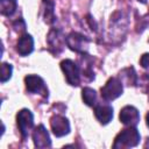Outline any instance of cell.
I'll list each match as a JSON object with an SVG mask.
<instances>
[{
    "instance_id": "1",
    "label": "cell",
    "mask_w": 149,
    "mask_h": 149,
    "mask_svg": "<svg viewBox=\"0 0 149 149\" xmlns=\"http://www.w3.org/2000/svg\"><path fill=\"white\" fill-rule=\"evenodd\" d=\"M141 140V135L139 133V130L135 127H130L126 128L123 130H121L113 143L114 148H130V147H136L140 143Z\"/></svg>"
},
{
    "instance_id": "2",
    "label": "cell",
    "mask_w": 149,
    "mask_h": 149,
    "mask_svg": "<svg viewBox=\"0 0 149 149\" xmlns=\"http://www.w3.org/2000/svg\"><path fill=\"white\" fill-rule=\"evenodd\" d=\"M123 92L122 81L116 77H111L101 87V97L106 101H112L119 98Z\"/></svg>"
},
{
    "instance_id": "3",
    "label": "cell",
    "mask_w": 149,
    "mask_h": 149,
    "mask_svg": "<svg viewBox=\"0 0 149 149\" xmlns=\"http://www.w3.org/2000/svg\"><path fill=\"white\" fill-rule=\"evenodd\" d=\"M61 69L64 72L66 81L72 86H78L80 83V68L72 59H64L61 62Z\"/></svg>"
},
{
    "instance_id": "4",
    "label": "cell",
    "mask_w": 149,
    "mask_h": 149,
    "mask_svg": "<svg viewBox=\"0 0 149 149\" xmlns=\"http://www.w3.org/2000/svg\"><path fill=\"white\" fill-rule=\"evenodd\" d=\"M66 45L79 54H85L88 49V44H90V38H87L86 36H84L80 33H76L72 31L66 36Z\"/></svg>"
},
{
    "instance_id": "5",
    "label": "cell",
    "mask_w": 149,
    "mask_h": 149,
    "mask_svg": "<svg viewBox=\"0 0 149 149\" xmlns=\"http://www.w3.org/2000/svg\"><path fill=\"white\" fill-rule=\"evenodd\" d=\"M16 123H17V127H19V130L21 133L22 139H26L29 134V130L34 126V115H33V113L27 108L21 109L16 114Z\"/></svg>"
},
{
    "instance_id": "6",
    "label": "cell",
    "mask_w": 149,
    "mask_h": 149,
    "mask_svg": "<svg viewBox=\"0 0 149 149\" xmlns=\"http://www.w3.org/2000/svg\"><path fill=\"white\" fill-rule=\"evenodd\" d=\"M24 84L28 92L34 94H41L43 97H48V88L44 84V80L36 74H28L24 77Z\"/></svg>"
},
{
    "instance_id": "7",
    "label": "cell",
    "mask_w": 149,
    "mask_h": 149,
    "mask_svg": "<svg viewBox=\"0 0 149 149\" xmlns=\"http://www.w3.org/2000/svg\"><path fill=\"white\" fill-rule=\"evenodd\" d=\"M65 40H66V37L63 36L61 30H58V29L50 30L48 34V38H47L50 51L55 55L59 54L64 48V43H66Z\"/></svg>"
},
{
    "instance_id": "8",
    "label": "cell",
    "mask_w": 149,
    "mask_h": 149,
    "mask_svg": "<svg viewBox=\"0 0 149 149\" xmlns=\"http://www.w3.org/2000/svg\"><path fill=\"white\" fill-rule=\"evenodd\" d=\"M50 126L52 133L57 137H62L70 133V123L69 120L63 115H54L50 119Z\"/></svg>"
},
{
    "instance_id": "9",
    "label": "cell",
    "mask_w": 149,
    "mask_h": 149,
    "mask_svg": "<svg viewBox=\"0 0 149 149\" xmlns=\"http://www.w3.org/2000/svg\"><path fill=\"white\" fill-rule=\"evenodd\" d=\"M119 118L123 125L130 127H135L140 122V113L134 106H125L120 111Z\"/></svg>"
},
{
    "instance_id": "10",
    "label": "cell",
    "mask_w": 149,
    "mask_h": 149,
    "mask_svg": "<svg viewBox=\"0 0 149 149\" xmlns=\"http://www.w3.org/2000/svg\"><path fill=\"white\" fill-rule=\"evenodd\" d=\"M33 141L36 148H50L51 140L47 128L43 125L37 126L33 132Z\"/></svg>"
},
{
    "instance_id": "11",
    "label": "cell",
    "mask_w": 149,
    "mask_h": 149,
    "mask_svg": "<svg viewBox=\"0 0 149 149\" xmlns=\"http://www.w3.org/2000/svg\"><path fill=\"white\" fill-rule=\"evenodd\" d=\"M94 115L101 125H107L113 118V107L108 104H95Z\"/></svg>"
},
{
    "instance_id": "12",
    "label": "cell",
    "mask_w": 149,
    "mask_h": 149,
    "mask_svg": "<svg viewBox=\"0 0 149 149\" xmlns=\"http://www.w3.org/2000/svg\"><path fill=\"white\" fill-rule=\"evenodd\" d=\"M33 50H34V40L31 35L23 34L16 43V51L21 56H28L29 54L33 52Z\"/></svg>"
},
{
    "instance_id": "13",
    "label": "cell",
    "mask_w": 149,
    "mask_h": 149,
    "mask_svg": "<svg viewBox=\"0 0 149 149\" xmlns=\"http://www.w3.org/2000/svg\"><path fill=\"white\" fill-rule=\"evenodd\" d=\"M54 7H55L54 1L43 0V19H44V22H47L48 24H52L56 21Z\"/></svg>"
},
{
    "instance_id": "14",
    "label": "cell",
    "mask_w": 149,
    "mask_h": 149,
    "mask_svg": "<svg viewBox=\"0 0 149 149\" xmlns=\"http://www.w3.org/2000/svg\"><path fill=\"white\" fill-rule=\"evenodd\" d=\"M120 80L125 81L127 85H135L137 81V76L135 73L134 68H127L120 72Z\"/></svg>"
},
{
    "instance_id": "15",
    "label": "cell",
    "mask_w": 149,
    "mask_h": 149,
    "mask_svg": "<svg viewBox=\"0 0 149 149\" xmlns=\"http://www.w3.org/2000/svg\"><path fill=\"white\" fill-rule=\"evenodd\" d=\"M17 1L16 0H0L1 14L5 16H12L16 10Z\"/></svg>"
},
{
    "instance_id": "16",
    "label": "cell",
    "mask_w": 149,
    "mask_h": 149,
    "mask_svg": "<svg viewBox=\"0 0 149 149\" xmlns=\"http://www.w3.org/2000/svg\"><path fill=\"white\" fill-rule=\"evenodd\" d=\"M81 97L87 106H94L97 104V92L91 87H84L81 91Z\"/></svg>"
},
{
    "instance_id": "17",
    "label": "cell",
    "mask_w": 149,
    "mask_h": 149,
    "mask_svg": "<svg viewBox=\"0 0 149 149\" xmlns=\"http://www.w3.org/2000/svg\"><path fill=\"white\" fill-rule=\"evenodd\" d=\"M13 73V66L8 63L1 64V83H6L8 79H10Z\"/></svg>"
},
{
    "instance_id": "18",
    "label": "cell",
    "mask_w": 149,
    "mask_h": 149,
    "mask_svg": "<svg viewBox=\"0 0 149 149\" xmlns=\"http://www.w3.org/2000/svg\"><path fill=\"white\" fill-rule=\"evenodd\" d=\"M140 64L143 69L148 70L149 71V54H144L141 56V59H140Z\"/></svg>"
},
{
    "instance_id": "19",
    "label": "cell",
    "mask_w": 149,
    "mask_h": 149,
    "mask_svg": "<svg viewBox=\"0 0 149 149\" xmlns=\"http://www.w3.org/2000/svg\"><path fill=\"white\" fill-rule=\"evenodd\" d=\"M146 121H147V126L149 127V112L147 113V116H146Z\"/></svg>"
},
{
    "instance_id": "20",
    "label": "cell",
    "mask_w": 149,
    "mask_h": 149,
    "mask_svg": "<svg viewBox=\"0 0 149 149\" xmlns=\"http://www.w3.org/2000/svg\"><path fill=\"white\" fill-rule=\"evenodd\" d=\"M137 1H140L141 3H146L147 2V0H137Z\"/></svg>"
},
{
    "instance_id": "21",
    "label": "cell",
    "mask_w": 149,
    "mask_h": 149,
    "mask_svg": "<svg viewBox=\"0 0 149 149\" xmlns=\"http://www.w3.org/2000/svg\"><path fill=\"white\" fill-rule=\"evenodd\" d=\"M144 147H146V148H147V147H149V140H148V141H147V143H146V144H144Z\"/></svg>"
}]
</instances>
